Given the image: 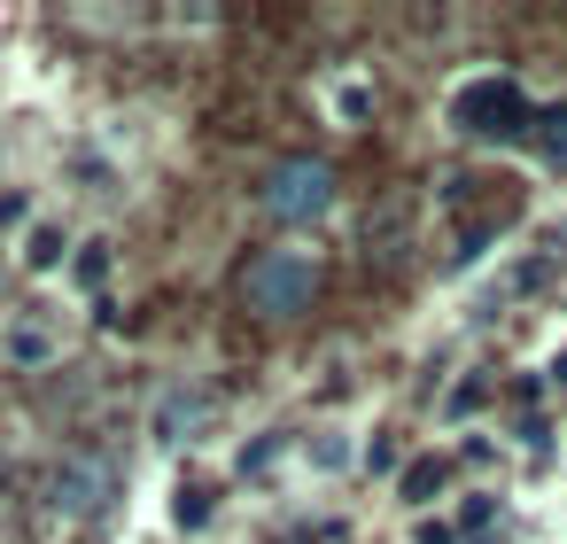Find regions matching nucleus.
<instances>
[{
	"label": "nucleus",
	"instance_id": "f257e3e1",
	"mask_svg": "<svg viewBox=\"0 0 567 544\" xmlns=\"http://www.w3.org/2000/svg\"><path fill=\"white\" fill-rule=\"evenodd\" d=\"M311 296H319V257L311 249H265V257L241 265V304L257 319H296V311H311Z\"/></svg>",
	"mask_w": 567,
	"mask_h": 544
},
{
	"label": "nucleus",
	"instance_id": "f03ea898",
	"mask_svg": "<svg viewBox=\"0 0 567 544\" xmlns=\"http://www.w3.org/2000/svg\"><path fill=\"white\" fill-rule=\"evenodd\" d=\"M257 211L280 218V226H311V218H327V211H334V164H319V156H288V164H272L265 187H257Z\"/></svg>",
	"mask_w": 567,
	"mask_h": 544
},
{
	"label": "nucleus",
	"instance_id": "7ed1b4c3",
	"mask_svg": "<svg viewBox=\"0 0 567 544\" xmlns=\"http://www.w3.org/2000/svg\"><path fill=\"white\" fill-rule=\"evenodd\" d=\"M110 497H117V466H110V459H94V451L55 459L48 505H55L63 521H102V513H110Z\"/></svg>",
	"mask_w": 567,
	"mask_h": 544
},
{
	"label": "nucleus",
	"instance_id": "20e7f679",
	"mask_svg": "<svg viewBox=\"0 0 567 544\" xmlns=\"http://www.w3.org/2000/svg\"><path fill=\"white\" fill-rule=\"evenodd\" d=\"M520 117H528V110H520V94H513L505 79H482V86L458 94V125H466V133H497V141H505V133H520Z\"/></svg>",
	"mask_w": 567,
	"mask_h": 544
},
{
	"label": "nucleus",
	"instance_id": "39448f33",
	"mask_svg": "<svg viewBox=\"0 0 567 544\" xmlns=\"http://www.w3.org/2000/svg\"><path fill=\"white\" fill-rule=\"evenodd\" d=\"M210 420V397L203 389H172L164 404H156V435L164 443H187V428H203Z\"/></svg>",
	"mask_w": 567,
	"mask_h": 544
},
{
	"label": "nucleus",
	"instance_id": "423d86ee",
	"mask_svg": "<svg viewBox=\"0 0 567 544\" xmlns=\"http://www.w3.org/2000/svg\"><path fill=\"white\" fill-rule=\"evenodd\" d=\"M63 257H71V242H63L55 226H32V242H24V265H32V273H55Z\"/></svg>",
	"mask_w": 567,
	"mask_h": 544
},
{
	"label": "nucleus",
	"instance_id": "0eeeda50",
	"mask_svg": "<svg viewBox=\"0 0 567 544\" xmlns=\"http://www.w3.org/2000/svg\"><path fill=\"white\" fill-rule=\"evenodd\" d=\"M396 490H404V505H427V490H443V459H412L396 474Z\"/></svg>",
	"mask_w": 567,
	"mask_h": 544
},
{
	"label": "nucleus",
	"instance_id": "6e6552de",
	"mask_svg": "<svg viewBox=\"0 0 567 544\" xmlns=\"http://www.w3.org/2000/svg\"><path fill=\"white\" fill-rule=\"evenodd\" d=\"M172 521H179V528H203V521H210V490H203V482H179V497H172Z\"/></svg>",
	"mask_w": 567,
	"mask_h": 544
},
{
	"label": "nucleus",
	"instance_id": "1a4fd4ad",
	"mask_svg": "<svg viewBox=\"0 0 567 544\" xmlns=\"http://www.w3.org/2000/svg\"><path fill=\"white\" fill-rule=\"evenodd\" d=\"M9 358H17V366H48V335H40V327H17V335H9Z\"/></svg>",
	"mask_w": 567,
	"mask_h": 544
},
{
	"label": "nucleus",
	"instance_id": "9d476101",
	"mask_svg": "<svg viewBox=\"0 0 567 544\" xmlns=\"http://www.w3.org/2000/svg\"><path fill=\"white\" fill-rule=\"evenodd\" d=\"M544 156H551V164H567V110H551V117H544Z\"/></svg>",
	"mask_w": 567,
	"mask_h": 544
},
{
	"label": "nucleus",
	"instance_id": "9b49d317",
	"mask_svg": "<svg viewBox=\"0 0 567 544\" xmlns=\"http://www.w3.org/2000/svg\"><path fill=\"white\" fill-rule=\"evenodd\" d=\"M102 273H110V242H86V257H79V280H86V288H94V280H102Z\"/></svg>",
	"mask_w": 567,
	"mask_h": 544
},
{
	"label": "nucleus",
	"instance_id": "f8f14e48",
	"mask_svg": "<svg viewBox=\"0 0 567 544\" xmlns=\"http://www.w3.org/2000/svg\"><path fill=\"white\" fill-rule=\"evenodd\" d=\"M311 459H319V466H342V459H350V443H342V435H334V428H327V435H319V443H311Z\"/></svg>",
	"mask_w": 567,
	"mask_h": 544
},
{
	"label": "nucleus",
	"instance_id": "ddd939ff",
	"mask_svg": "<svg viewBox=\"0 0 567 544\" xmlns=\"http://www.w3.org/2000/svg\"><path fill=\"white\" fill-rule=\"evenodd\" d=\"M365 466H373V474H396V443L373 435V443H365Z\"/></svg>",
	"mask_w": 567,
	"mask_h": 544
},
{
	"label": "nucleus",
	"instance_id": "4468645a",
	"mask_svg": "<svg viewBox=\"0 0 567 544\" xmlns=\"http://www.w3.org/2000/svg\"><path fill=\"white\" fill-rule=\"evenodd\" d=\"M24 218H32V203H24V195H0V226H24Z\"/></svg>",
	"mask_w": 567,
	"mask_h": 544
},
{
	"label": "nucleus",
	"instance_id": "2eb2a0df",
	"mask_svg": "<svg viewBox=\"0 0 567 544\" xmlns=\"http://www.w3.org/2000/svg\"><path fill=\"white\" fill-rule=\"evenodd\" d=\"M412 536H420V544H451V521H420Z\"/></svg>",
	"mask_w": 567,
	"mask_h": 544
}]
</instances>
